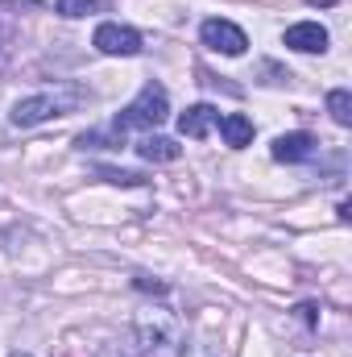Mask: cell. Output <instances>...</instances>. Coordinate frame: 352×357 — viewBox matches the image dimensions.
Returning a JSON list of instances; mask_svg holds the SVG:
<instances>
[{
    "mask_svg": "<svg viewBox=\"0 0 352 357\" xmlns=\"http://www.w3.org/2000/svg\"><path fill=\"white\" fill-rule=\"evenodd\" d=\"M83 104H91V88H83V84H54V88L33 91V96L17 100V104H13V125H17V129H33V125H42V121L79 112Z\"/></svg>",
    "mask_w": 352,
    "mask_h": 357,
    "instance_id": "6da1fadb",
    "label": "cell"
},
{
    "mask_svg": "<svg viewBox=\"0 0 352 357\" xmlns=\"http://www.w3.org/2000/svg\"><path fill=\"white\" fill-rule=\"evenodd\" d=\"M166 116H170V96H166L162 84H154V79H150L145 88L137 91V100H133V104L112 121V133H116V137H125L129 129H158Z\"/></svg>",
    "mask_w": 352,
    "mask_h": 357,
    "instance_id": "7a4b0ae2",
    "label": "cell"
},
{
    "mask_svg": "<svg viewBox=\"0 0 352 357\" xmlns=\"http://www.w3.org/2000/svg\"><path fill=\"white\" fill-rule=\"evenodd\" d=\"M137 341H141V354L145 357H158L175 341V316L166 307H145L137 316Z\"/></svg>",
    "mask_w": 352,
    "mask_h": 357,
    "instance_id": "3957f363",
    "label": "cell"
},
{
    "mask_svg": "<svg viewBox=\"0 0 352 357\" xmlns=\"http://www.w3.org/2000/svg\"><path fill=\"white\" fill-rule=\"evenodd\" d=\"M199 38H203V46H207V50H216V54H228V59L245 54V46H249L245 29H241V25H232V21H224V17H211V21H203Z\"/></svg>",
    "mask_w": 352,
    "mask_h": 357,
    "instance_id": "277c9868",
    "label": "cell"
},
{
    "mask_svg": "<svg viewBox=\"0 0 352 357\" xmlns=\"http://www.w3.org/2000/svg\"><path fill=\"white\" fill-rule=\"evenodd\" d=\"M91 46L99 50V54H141V33L137 29H129V25H116V21H104L99 29H95V38H91Z\"/></svg>",
    "mask_w": 352,
    "mask_h": 357,
    "instance_id": "5b68a950",
    "label": "cell"
},
{
    "mask_svg": "<svg viewBox=\"0 0 352 357\" xmlns=\"http://www.w3.org/2000/svg\"><path fill=\"white\" fill-rule=\"evenodd\" d=\"M286 46L303 50V54H323L328 50V29L319 21H298V25L286 29Z\"/></svg>",
    "mask_w": 352,
    "mask_h": 357,
    "instance_id": "8992f818",
    "label": "cell"
},
{
    "mask_svg": "<svg viewBox=\"0 0 352 357\" xmlns=\"http://www.w3.org/2000/svg\"><path fill=\"white\" fill-rule=\"evenodd\" d=\"M216 125H220V112H216L211 104H195V108H186V112L178 116V133H182V137H195V142L207 137Z\"/></svg>",
    "mask_w": 352,
    "mask_h": 357,
    "instance_id": "52a82bcc",
    "label": "cell"
},
{
    "mask_svg": "<svg viewBox=\"0 0 352 357\" xmlns=\"http://www.w3.org/2000/svg\"><path fill=\"white\" fill-rule=\"evenodd\" d=\"M315 150H319V142H315L311 133H282V137L273 142V158H278V162H307Z\"/></svg>",
    "mask_w": 352,
    "mask_h": 357,
    "instance_id": "ba28073f",
    "label": "cell"
},
{
    "mask_svg": "<svg viewBox=\"0 0 352 357\" xmlns=\"http://www.w3.org/2000/svg\"><path fill=\"white\" fill-rule=\"evenodd\" d=\"M220 133H224V142H228L232 150H241V146L253 142V121L241 116V112H228V116H220Z\"/></svg>",
    "mask_w": 352,
    "mask_h": 357,
    "instance_id": "9c48e42d",
    "label": "cell"
},
{
    "mask_svg": "<svg viewBox=\"0 0 352 357\" xmlns=\"http://www.w3.org/2000/svg\"><path fill=\"white\" fill-rule=\"evenodd\" d=\"M137 154H141L145 162H175L182 150H178L170 137H154V133H150V137H141V142H137Z\"/></svg>",
    "mask_w": 352,
    "mask_h": 357,
    "instance_id": "30bf717a",
    "label": "cell"
},
{
    "mask_svg": "<svg viewBox=\"0 0 352 357\" xmlns=\"http://www.w3.org/2000/svg\"><path fill=\"white\" fill-rule=\"evenodd\" d=\"M328 112H332L336 125H352V96L344 88H336L332 96H328Z\"/></svg>",
    "mask_w": 352,
    "mask_h": 357,
    "instance_id": "8fae6325",
    "label": "cell"
},
{
    "mask_svg": "<svg viewBox=\"0 0 352 357\" xmlns=\"http://www.w3.org/2000/svg\"><path fill=\"white\" fill-rule=\"evenodd\" d=\"M54 13H63V17H88V13H104V0H58Z\"/></svg>",
    "mask_w": 352,
    "mask_h": 357,
    "instance_id": "7c38bea8",
    "label": "cell"
},
{
    "mask_svg": "<svg viewBox=\"0 0 352 357\" xmlns=\"http://www.w3.org/2000/svg\"><path fill=\"white\" fill-rule=\"evenodd\" d=\"M99 178L120 183V187H141V183H145V175H137V171H116V167H99Z\"/></svg>",
    "mask_w": 352,
    "mask_h": 357,
    "instance_id": "4fadbf2b",
    "label": "cell"
},
{
    "mask_svg": "<svg viewBox=\"0 0 352 357\" xmlns=\"http://www.w3.org/2000/svg\"><path fill=\"white\" fill-rule=\"evenodd\" d=\"M182 357H220V354H216V345H211V341L195 337V341H191V345L182 349Z\"/></svg>",
    "mask_w": 352,
    "mask_h": 357,
    "instance_id": "5bb4252c",
    "label": "cell"
},
{
    "mask_svg": "<svg viewBox=\"0 0 352 357\" xmlns=\"http://www.w3.org/2000/svg\"><path fill=\"white\" fill-rule=\"evenodd\" d=\"M298 320H303V324H311V328H315V320H319V316H315V307H311V303H303V307H298Z\"/></svg>",
    "mask_w": 352,
    "mask_h": 357,
    "instance_id": "9a60e30c",
    "label": "cell"
},
{
    "mask_svg": "<svg viewBox=\"0 0 352 357\" xmlns=\"http://www.w3.org/2000/svg\"><path fill=\"white\" fill-rule=\"evenodd\" d=\"M307 4H319V8H332V4H340V0H307Z\"/></svg>",
    "mask_w": 352,
    "mask_h": 357,
    "instance_id": "2e32d148",
    "label": "cell"
},
{
    "mask_svg": "<svg viewBox=\"0 0 352 357\" xmlns=\"http://www.w3.org/2000/svg\"><path fill=\"white\" fill-rule=\"evenodd\" d=\"M13 357H29V354H13Z\"/></svg>",
    "mask_w": 352,
    "mask_h": 357,
    "instance_id": "e0dca14e",
    "label": "cell"
}]
</instances>
